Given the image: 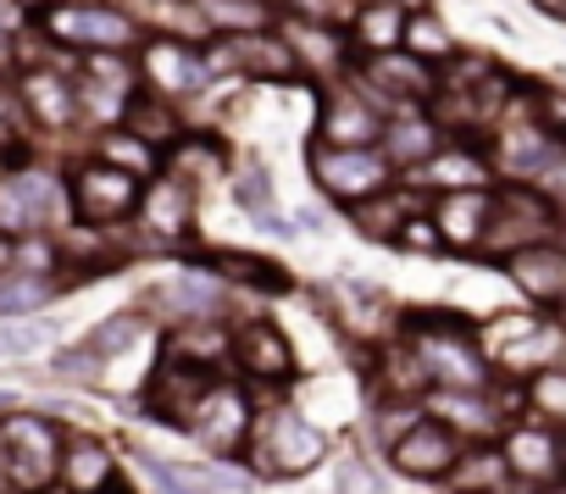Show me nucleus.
I'll return each instance as SVG.
<instances>
[{
  "instance_id": "16",
  "label": "nucleus",
  "mask_w": 566,
  "mask_h": 494,
  "mask_svg": "<svg viewBox=\"0 0 566 494\" xmlns=\"http://www.w3.org/2000/svg\"><path fill=\"white\" fill-rule=\"evenodd\" d=\"M489 211H494V189H455V195H439L428 206V222L439 228L444 251H472L478 256V239L489 228Z\"/></svg>"
},
{
  "instance_id": "2",
  "label": "nucleus",
  "mask_w": 566,
  "mask_h": 494,
  "mask_svg": "<svg viewBox=\"0 0 566 494\" xmlns=\"http://www.w3.org/2000/svg\"><path fill=\"white\" fill-rule=\"evenodd\" d=\"M566 217L549 195H538L533 183H505L494 189V211H489V228L478 239V256L483 262H505L516 251H527V244H544V239H560Z\"/></svg>"
},
{
  "instance_id": "55",
  "label": "nucleus",
  "mask_w": 566,
  "mask_h": 494,
  "mask_svg": "<svg viewBox=\"0 0 566 494\" xmlns=\"http://www.w3.org/2000/svg\"><path fill=\"white\" fill-rule=\"evenodd\" d=\"M0 494H12V483H7V477H0Z\"/></svg>"
},
{
  "instance_id": "42",
  "label": "nucleus",
  "mask_w": 566,
  "mask_h": 494,
  "mask_svg": "<svg viewBox=\"0 0 566 494\" xmlns=\"http://www.w3.org/2000/svg\"><path fill=\"white\" fill-rule=\"evenodd\" d=\"M101 367H106V361H95L84 345L56 350V361H51V372H56V378H67V383H95V378H101Z\"/></svg>"
},
{
  "instance_id": "37",
  "label": "nucleus",
  "mask_w": 566,
  "mask_h": 494,
  "mask_svg": "<svg viewBox=\"0 0 566 494\" xmlns=\"http://www.w3.org/2000/svg\"><path fill=\"white\" fill-rule=\"evenodd\" d=\"M350 222H356L367 239L395 244V233H400V222H406V206H400V195H395V189H384V195H373V200L350 206Z\"/></svg>"
},
{
  "instance_id": "47",
  "label": "nucleus",
  "mask_w": 566,
  "mask_h": 494,
  "mask_svg": "<svg viewBox=\"0 0 566 494\" xmlns=\"http://www.w3.org/2000/svg\"><path fill=\"white\" fill-rule=\"evenodd\" d=\"M45 334H51V323H23V328H7V334H0V350H12V356H23V350L45 345Z\"/></svg>"
},
{
  "instance_id": "22",
  "label": "nucleus",
  "mask_w": 566,
  "mask_h": 494,
  "mask_svg": "<svg viewBox=\"0 0 566 494\" xmlns=\"http://www.w3.org/2000/svg\"><path fill=\"white\" fill-rule=\"evenodd\" d=\"M428 183H439V195H455V189H489V150H478V139H444V150L428 161V167H417Z\"/></svg>"
},
{
  "instance_id": "28",
  "label": "nucleus",
  "mask_w": 566,
  "mask_h": 494,
  "mask_svg": "<svg viewBox=\"0 0 566 494\" xmlns=\"http://www.w3.org/2000/svg\"><path fill=\"white\" fill-rule=\"evenodd\" d=\"M156 301H161L172 317L211 323V317H217V306H222V284H217L211 273H200V278H172V284H161V290H156Z\"/></svg>"
},
{
  "instance_id": "54",
  "label": "nucleus",
  "mask_w": 566,
  "mask_h": 494,
  "mask_svg": "<svg viewBox=\"0 0 566 494\" xmlns=\"http://www.w3.org/2000/svg\"><path fill=\"white\" fill-rule=\"evenodd\" d=\"M555 317H560V334H566V301H560V312H555Z\"/></svg>"
},
{
  "instance_id": "17",
  "label": "nucleus",
  "mask_w": 566,
  "mask_h": 494,
  "mask_svg": "<svg viewBox=\"0 0 566 494\" xmlns=\"http://www.w3.org/2000/svg\"><path fill=\"white\" fill-rule=\"evenodd\" d=\"M439 150H444V128H439L422 106L395 112V117L384 123V134H378V156H384L389 167H406V172L428 167Z\"/></svg>"
},
{
  "instance_id": "13",
  "label": "nucleus",
  "mask_w": 566,
  "mask_h": 494,
  "mask_svg": "<svg viewBox=\"0 0 566 494\" xmlns=\"http://www.w3.org/2000/svg\"><path fill=\"white\" fill-rule=\"evenodd\" d=\"M461 439L444 428V422H433V417H422L411 433H400L395 444H389V461H395V472H406V477H417V483H444V472L461 461Z\"/></svg>"
},
{
  "instance_id": "25",
  "label": "nucleus",
  "mask_w": 566,
  "mask_h": 494,
  "mask_svg": "<svg viewBox=\"0 0 566 494\" xmlns=\"http://www.w3.org/2000/svg\"><path fill=\"white\" fill-rule=\"evenodd\" d=\"M45 217H51V183L40 172H18L0 183V228L23 233V228H40Z\"/></svg>"
},
{
  "instance_id": "31",
  "label": "nucleus",
  "mask_w": 566,
  "mask_h": 494,
  "mask_svg": "<svg viewBox=\"0 0 566 494\" xmlns=\"http://www.w3.org/2000/svg\"><path fill=\"white\" fill-rule=\"evenodd\" d=\"M200 18L222 40H239V34H266L272 7H266V0H200Z\"/></svg>"
},
{
  "instance_id": "50",
  "label": "nucleus",
  "mask_w": 566,
  "mask_h": 494,
  "mask_svg": "<svg viewBox=\"0 0 566 494\" xmlns=\"http://www.w3.org/2000/svg\"><path fill=\"white\" fill-rule=\"evenodd\" d=\"M12 251H18V244H7V239H0V273L12 267Z\"/></svg>"
},
{
  "instance_id": "12",
  "label": "nucleus",
  "mask_w": 566,
  "mask_h": 494,
  "mask_svg": "<svg viewBox=\"0 0 566 494\" xmlns=\"http://www.w3.org/2000/svg\"><path fill=\"white\" fill-rule=\"evenodd\" d=\"M228 361L250 383H290L295 378V345L283 339L277 323H244L228 334Z\"/></svg>"
},
{
  "instance_id": "43",
  "label": "nucleus",
  "mask_w": 566,
  "mask_h": 494,
  "mask_svg": "<svg viewBox=\"0 0 566 494\" xmlns=\"http://www.w3.org/2000/svg\"><path fill=\"white\" fill-rule=\"evenodd\" d=\"M334 483H339V494H389V488H384V477H378L361 455H345Z\"/></svg>"
},
{
  "instance_id": "46",
  "label": "nucleus",
  "mask_w": 566,
  "mask_h": 494,
  "mask_svg": "<svg viewBox=\"0 0 566 494\" xmlns=\"http://www.w3.org/2000/svg\"><path fill=\"white\" fill-rule=\"evenodd\" d=\"M266 189H272L266 167L244 161V178H239V200H244V211H250V217H255V211H266Z\"/></svg>"
},
{
  "instance_id": "1",
  "label": "nucleus",
  "mask_w": 566,
  "mask_h": 494,
  "mask_svg": "<svg viewBox=\"0 0 566 494\" xmlns=\"http://www.w3.org/2000/svg\"><path fill=\"white\" fill-rule=\"evenodd\" d=\"M406 345L417 350L422 372L433 389L450 395H483L494 383V367L478 345V328L455 312H411L406 317Z\"/></svg>"
},
{
  "instance_id": "19",
  "label": "nucleus",
  "mask_w": 566,
  "mask_h": 494,
  "mask_svg": "<svg viewBox=\"0 0 566 494\" xmlns=\"http://www.w3.org/2000/svg\"><path fill=\"white\" fill-rule=\"evenodd\" d=\"M428 411L433 422H444L455 439H494L505 433V411L494 406V395H450V389H433L428 395Z\"/></svg>"
},
{
  "instance_id": "15",
  "label": "nucleus",
  "mask_w": 566,
  "mask_h": 494,
  "mask_svg": "<svg viewBox=\"0 0 566 494\" xmlns=\"http://www.w3.org/2000/svg\"><path fill=\"white\" fill-rule=\"evenodd\" d=\"M217 67H244V73H255V78H301V62H295V51H290V40L283 34H239V40H217V51H211V62H206V73H217Z\"/></svg>"
},
{
  "instance_id": "33",
  "label": "nucleus",
  "mask_w": 566,
  "mask_h": 494,
  "mask_svg": "<svg viewBox=\"0 0 566 494\" xmlns=\"http://www.w3.org/2000/svg\"><path fill=\"white\" fill-rule=\"evenodd\" d=\"M400 51L417 56V62H428V67H444V56H455V40H450V29H444L433 12H411Z\"/></svg>"
},
{
  "instance_id": "26",
  "label": "nucleus",
  "mask_w": 566,
  "mask_h": 494,
  "mask_svg": "<svg viewBox=\"0 0 566 494\" xmlns=\"http://www.w3.org/2000/svg\"><path fill=\"white\" fill-rule=\"evenodd\" d=\"M444 483H450L455 494H505V488H511V472H505V455H500V444L461 450V461L444 472Z\"/></svg>"
},
{
  "instance_id": "45",
  "label": "nucleus",
  "mask_w": 566,
  "mask_h": 494,
  "mask_svg": "<svg viewBox=\"0 0 566 494\" xmlns=\"http://www.w3.org/2000/svg\"><path fill=\"white\" fill-rule=\"evenodd\" d=\"M139 461H145V472H150V477L161 483V494H200V488H195V477H189V472H178V466H167L161 455L139 450Z\"/></svg>"
},
{
  "instance_id": "44",
  "label": "nucleus",
  "mask_w": 566,
  "mask_h": 494,
  "mask_svg": "<svg viewBox=\"0 0 566 494\" xmlns=\"http://www.w3.org/2000/svg\"><path fill=\"white\" fill-rule=\"evenodd\" d=\"M395 244H406V251H422V256H439V251H444V239H439V228L428 222V211H422V217H406L400 233H395Z\"/></svg>"
},
{
  "instance_id": "6",
  "label": "nucleus",
  "mask_w": 566,
  "mask_h": 494,
  "mask_svg": "<svg viewBox=\"0 0 566 494\" xmlns=\"http://www.w3.org/2000/svg\"><path fill=\"white\" fill-rule=\"evenodd\" d=\"M489 367H500L505 378H533L544 367H560V350H566V334L560 323H538V317H500L489 328V339L478 334Z\"/></svg>"
},
{
  "instance_id": "10",
  "label": "nucleus",
  "mask_w": 566,
  "mask_h": 494,
  "mask_svg": "<svg viewBox=\"0 0 566 494\" xmlns=\"http://www.w3.org/2000/svg\"><path fill=\"white\" fill-rule=\"evenodd\" d=\"M500 455H505V472L511 483H527V488H549L560 483V433L549 422H533V417H516L500 439Z\"/></svg>"
},
{
  "instance_id": "14",
  "label": "nucleus",
  "mask_w": 566,
  "mask_h": 494,
  "mask_svg": "<svg viewBox=\"0 0 566 494\" xmlns=\"http://www.w3.org/2000/svg\"><path fill=\"white\" fill-rule=\"evenodd\" d=\"M505 267V278L533 301V306H544V312H560V301H566V239H544V244H527V251H516V256H505L500 262Z\"/></svg>"
},
{
  "instance_id": "30",
  "label": "nucleus",
  "mask_w": 566,
  "mask_h": 494,
  "mask_svg": "<svg viewBox=\"0 0 566 494\" xmlns=\"http://www.w3.org/2000/svg\"><path fill=\"white\" fill-rule=\"evenodd\" d=\"M522 406L533 422H549L555 433H566V367H544L522 378Z\"/></svg>"
},
{
  "instance_id": "36",
  "label": "nucleus",
  "mask_w": 566,
  "mask_h": 494,
  "mask_svg": "<svg viewBox=\"0 0 566 494\" xmlns=\"http://www.w3.org/2000/svg\"><path fill=\"white\" fill-rule=\"evenodd\" d=\"M290 51L295 62H312V67H339L345 62V34L334 23H306L290 34Z\"/></svg>"
},
{
  "instance_id": "41",
  "label": "nucleus",
  "mask_w": 566,
  "mask_h": 494,
  "mask_svg": "<svg viewBox=\"0 0 566 494\" xmlns=\"http://www.w3.org/2000/svg\"><path fill=\"white\" fill-rule=\"evenodd\" d=\"M134 328H139L134 317H112V323H101V328L84 339V350H90L95 361H112L117 350H128V345H134Z\"/></svg>"
},
{
  "instance_id": "5",
  "label": "nucleus",
  "mask_w": 566,
  "mask_h": 494,
  "mask_svg": "<svg viewBox=\"0 0 566 494\" xmlns=\"http://www.w3.org/2000/svg\"><path fill=\"white\" fill-rule=\"evenodd\" d=\"M250 428H255V406H250V395H244L233 378H217V383L189 406V417H184V433H189L200 450H211L217 461L244 455Z\"/></svg>"
},
{
  "instance_id": "11",
  "label": "nucleus",
  "mask_w": 566,
  "mask_h": 494,
  "mask_svg": "<svg viewBox=\"0 0 566 494\" xmlns=\"http://www.w3.org/2000/svg\"><path fill=\"white\" fill-rule=\"evenodd\" d=\"M566 156V145H555V139H544L527 117H516V123H505V128H494V145H489V167H500L511 183H544V172L555 167Z\"/></svg>"
},
{
  "instance_id": "27",
  "label": "nucleus",
  "mask_w": 566,
  "mask_h": 494,
  "mask_svg": "<svg viewBox=\"0 0 566 494\" xmlns=\"http://www.w3.org/2000/svg\"><path fill=\"white\" fill-rule=\"evenodd\" d=\"M145 78L156 84V95H184L206 78V62H195V51H184L172 40H156L145 51Z\"/></svg>"
},
{
  "instance_id": "8",
  "label": "nucleus",
  "mask_w": 566,
  "mask_h": 494,
  "mask_svg": "<svg viewBox=\"0 0 566 494\" xmlns=\"http://www.w3.org/2000/svg\"><path fill=\"white\" fill-rule=\"evenodd\" d=\"M45 34L62 45H78L90 56H117L134 45V18H123L112 7H56V12H45Z\"/></svg>"
},
{
  "instance_id": "34",
  "label": "nucleus",
  "mask_w": 566,
  "mask_h": 494,
  "mask_svg": "<svg viewBox=\"0 0 566 494\" xmlns=\"http://www.w3.org/2000/svg\"><path fill=\"white\" fill-rule=\"evenodd\" d=\"M62 295L56 278H34V273H7L0 278V317H29L40 306H51Z\"/></svg>"
},
{
  "instance_id": "49",
  "label": "nucleus",
  "mask_w": 566,
  "mask_h": 494,
  "mask_svg": "<svg viewBox=\"0 0 566 494\" xmlns=\"http://www.w3.org/2000/svg\"><path fill=\"white\" fill-rule=\"evenodd\" d=\"M361 7H400V12H422L428 0H361Z\"/></svg>"
},
{
  "instance_id": "48",
  "label": "nucleus",
  "mask_w": 566,
  "mask_h": 494,
  "mask_svg": "<svg viewBox=\"0 0 566 494\" xmlns=\"http://www.w3.org/2000/svg\"><path fill=\"white\" fill-rule=\"evenodd\" d=\"M533 12H544V18H555V23H566V0H527Z\"/></svg>"
},
{
  "instance_id": "51",
  "label": "nucleus",
  "mask_w": 566,
  "mask_h": 494,
  "mask_svg": "<svg viewBox=\"0 0 566 494\" xmlns=\"http://www.w3.org/2000/svg\"><path fill=\"white\" fill-rule=\"evenodd\" d=\"M7 62H12V40H7V34H0V67H7Z\"/></svg>"
},
{
  "instance_id": "7",
  "label": "nucleus",
  "mask_w": 566,
  "mask_h": 494,
  "mask_svg": "<svg viewBox=\"0 0 566 494\" xmlns=\"http://www.w3.org/2000/svg\"><path fill=\"white\" fill-rule=\"evenodd\" d=\"M312 178L323 195H334L339 206H361L373 195L389 189L395 167L378 150H334V145H312Z\"/></svg>"
},
{
  "instance_id": "38",
  "label": "nucleus",
  "mask_w": 566,
  "mask_h": 494,
  "mask_svg": "<svg viewBox=\"0 0 566 494\" xmlns=\"http://www.w3.org/2000/svg\"><path fill=\"white\" fill-rule=\"evenodd\" d=\"M123 123H128V134L145 139V145L172 139V128H178V117H172V106H161V95H134V101L123 106Z\"/></svg>"
},
{
  "instance_id": "35",
  "label": "nucleus",
  "mask_w": 566,
  "mask_h": 494,
  "mask_svg": "<svg viewBox=\"0 0 566 494\" xmlns=\"http://www.w3.org/2000/svg\"><path fill=\"white\" fill-rule=\"evenodd\" d=\"M222 172V145L206 139V134H189L172 145V183H195V178H217Z\"/></svg>"
},
{
  "instance_id": "32",
  "label": "nucleus",
  "mask_w": 566,
  "mask_h": 494,
  "mask_svg": "<svg viewBox=\"0 0 566 494\" xmlns=\"http://www.w3.org/2000/svg\"><path fill=\"white\" fill-rule=\"evenodd\" d=\"M516 95H522V117H527L544 139L566 145V90H560V84H522V78H516Z\"/></svg>"
},
{
  "instance_id": "4",
  "label": "nucleus",
  "mask_w": 566,
  "mask_h": 494,
  "mask_svg": "<svg viewBox=\"0 0 566 494\" xmlns=\"http://www.w3.org/2000/svg\"><path fill=\"white\" fill-rule=\"evenodd\" d=\"M244 455L266 477H301V472H312L328 455V439L295 411H266V417H255Z\"/></svg>"
},
{
  "instance_id": "23",
  "label": "nucleus",
  "mask_w": 566,
  "mask_h": 494,
  "mask_svg": "<svg viewBox=\"0 0 566 494\" xmlns=\"http://www.w3.org/2000/svg\"><path fill=\"white\" fill-rule=\"evenodd\" d=\"M167 361L217 378V367L228 361V328H217V317H211V323H184V328H172V334H167Z\"/></svg>"
},
{
  "instance_id": "52",
  "label": "nucleus",
  "mask_w": 566,
  "mask_h": 494,
  "mask_svg": "<svg viewBox=\"0 0 566 494\" xmlns=\"http://www.w3.org/2000/svg\"><path fill=\"white\" fill-rule=\"evenodd\" d=\"M7 117H12V106H7V101H0V139H7Z\"/></svg>"
},
{
  "instance_id": "18",
  "label": "nucleus",
  "mask_w": 566,
  "mask_h": 494,
  "mask_svg": "<svg viewBox=\"0 0 566 494\" xmlns=\"http://www.w3.org/2000/svg\"><path fill=\"white\" fill-rule=\"evenodd\" d=\"M56 483L67 488V494H112L117 488V461H112V450L101 444V439H62V461H56Z\"/></svg>"
},
{
  "instance_id": "20",
  "label": "nucleus",
  "mask_w": 566,
  "mask_h": 494,
  "mask_svg": "<svg viewBox=\"0 0 566 494\" xmlns=\"http://www.w3.org/2000/svg\"><path fill=\"white\" fill-rule=\"evenodd\" d=\"M211 383H217L211 372H189V367H172V361H161V367L150 372L145 406H150V417H156V422H167V428H184L189 406H195V400H200Z\"/></svg>"
},
{
  "instance_id": "40",
  "label": "nucleus",
  "mask_w": 566,
  "mask_h": 494,
  "mask_svg": "<svg viewBox=\"0 0 566 494\" xmlns=\"http://www.w3.org/2000/svg\"><path fill=\"white\" fill-rule=\"evenodd\" d=\"M29 101H34L29 112H34L40 123H67L73 106H78L73 90L62 84V73H34V78H29Z\"/></svg>"
},
{
  "instance_id": "21",
  "label": "nucleus",
  "mask_w": 566,
  "mask_h": 494,
  "mask_svg": "<svg viewBox=\"0 0 566 494\" xmlns=\"http://www.w3.org/2000/svg\"><path fill=\"white\" fill-rule=\"evenodd\" d=\"M384 134V117L361 101V95H339L323 106V128H317V145H334V150H373Z\"/></svg>"
},
{
  "instance_id": "39",
  "label": "nucleus",
  "mask_w": 566,
  "mask_h": 494,
  "mask_svg": "<svg viewBox=\"0 0 566 494\" xmlns=\"http://www.w3.org/2000/svg\"><path fill=\"white\" fill-rule=\"evenodd\" d=\"M101 161L106 167H117V172H128V178H150L161 161H156V145H145V139H134V134H106L101 139Z\"/></svg>"
},
{
  "instance_id": "53",
  "label": "nucleus",
  "mask_w": 566,
  "mask_h": 494,
  "mask_svg": "<svg viewBox=\"0 0 566 494\" xmlns=\"http://www.w3.org/2000/svg\"><path fill=\"white\" fill-rule=\"evenodd\" d=\"M560 483H566V433H560Z\"/></svg>"
},
{
  "instance_id": "29",
  "label": "nucleus",
  "mask_w": 566,
  "mask_h": 494,
  "mask_svg": "<svg viewBox=\"0 0 566 494\" xmlns=\"http://www.w3.org/2000/svg\"><path fill=\"white\" fill-rule=\"evenodd\" d=\"M406 18H411V12H400V7H361V12L350 18V40H356L367 56H389V51H400V40H406Z\"/></svg>"
},
{
  "instance_id": "3",
  "label": "nucleus",
  "mask_w": 566,
  "mask_h": 494,
  "mask_svg": "<svg viewBox=\"0 0 566 494\" xmlns=\"http://www.w3.org/2000/svg\"><path fill=\"white\" fill-rule=\"evenodd\" d=\"M62 461V428L34 411L0 417V477L12 483V494H45L56 483Z\"/></svg>"
},
{
  "instance_id": "24",
  "label": "nucleus",
  "mask_w": 566,
  "mask_h": 494,
  "mask_svg": "<svg viewBox=\"0 0 566 494\" xmlns=\"http://www.w3.org/2000/svg\"><path fill=\"white\" fill-rule=\"evenodd\" d=\"M134 217H145V228H150L156 239H184L189 222H195V206H189V189H184V183L161 178V183L139 189V211H134Z\"/></svg>"
},
{
  "instance_id": "9",
  "label": "nucleus",
  "mask_w": 566,
  "mask_h": 494,
  "mask_svg": "<svg viewBox=\"0 0 566 494\" xmlns=\"http://www.w3.org/2000/svg\"><path fill=\"white\" fill-rule=\"evenodd\" d=\"M73 211L90 228H112V222L139 211V178H128V172H117L106 161H84L73 172Z\"/></svg>"
}]
</instances>
